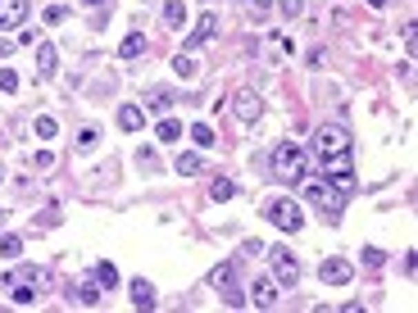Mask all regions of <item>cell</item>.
<instances>
[{"label": "cell", "mask_w": 418, "mask_h": 313, "mask_svg": "<svg viewBox=\"0 0 418 313\" xmlns=\"http://www.w3.org/2000/svg\"><path fill=\"white\" fill-rule=\"evenodd\" d=\"M0 91H19V73H10V68H0Z\"/></svg>", "instance_id": "obj_32"}, {"label": "cell", "mask_w": 418, "mask_h": 313, "mask_svg": "<svg viewBox=\"0 0 418 313\" xmlns=\"http://www.w3.org/2000/svg\"><path fill=\"white\" fill-rule=\"evenodd\" d=\"M277 5H282L286 19H300V14H305V0H277Z\"/></svg>", "instance_id": "obj_31"}, {"label": "cell", "mask_w": 418, "mask_h": 313, "mask_svg": "<svg viewBox=\"0 0 418 313\" xmlns=\"http://www.w3.org/2000/svg\"><path fill=\"white\" fill-rule=\"evenodd\" d=\"M268 218H273V227H282V232H300V227H305V209H300L291 195L273 200V205H268Z\"/></svg>", "instance_id": "obj_5"}, {"label": "cell", "mask_w": 418, "mask_h": 313, "mask_svg": "<svg viewBox=\"0 0 418 313\" xmlns=\"http://www.w3.org/2000/svg\"><path fill=\"white\" fill-rule=\"evenodd\" d=\"M319 281L323 286H350L355 281V268L346 259H323L319 263Z\"/></svg>", "instance_id": "obj_9"}, {"label": "cell", "mask_w": 418, "mask_h": 313, "mask_svg": "<svg viewBox=\"0 0 418 313\" xmlns=\"http://www.w3.org/2000/svg\"><path fill=\"white\" fill-rule=\"evenodd\" d=\"M141 50H146V37H141V32H128V37L119 41V59H137Z\"/></svg>", "instance_id": "obj_19"}, {"label": "cell", "mask_w": 418, "mask_h": 313, "mask_svg": "<svg viewBox=\"0 0 418 313\" xmlns=\"http://www.w3.org/2000/svg\"><path fill=\"white\" fill-rule=\"evenodd\" d=\"M23 19H28V0H0V32L19 28Z\"/></svg>", "instance_id": "obj_12"}, {"label": "cell", "mask_w": 418, "mask_h": 313, "mask_svg": "<svg viewBox=\"0 0 418 313\" xmlns=\"http://www.w3.org/2000/svg\"><path fill=\"white\" fill-rule=\"evenodd\" d=\"M155 137H159V141H177V137H182V123H177V119H159Z\"/></svg>", "instance_id": "obj_26"}, {"label": "cell", "mask_w": 418, "mask_h": 313, "mask_svg": "<svg viewBox=\"0 0 418 313\" xmlns=\"http://www.w3.org/2000/svg\"><path fill=\"white\" fill-rule=\"evenodd\" d=\"M237 195V182H228V177H214L209 182V200H232Z\"/></svg>", "instance_id": "obj_23"}, {"label": "cell", "mask_w": 418, "mask_h": 313, "mask_svg": "<svg viewBox=\"0 0 418 313\" xmlns=\"http://www.w3.org/2000/svg\"><path fill=\"white\" fill-rule=\"evenodd\" d=\"M96 141H100L96 128H82V132H77V150H96Z\"/></svg>", "instance_id": "obj_28"}, {"label": "cell", "mask_w": 418, "mask_h": 313, "mask_svg": "<svg viewBox=\"0 0 418 313\" xmlns=\"http://www.w3.org/2000/svg\"><path fill=\"white\" fill-rule=\"evenodd\" d=\"M341 150H350V128L346 123H323L314 132V154L328 159V154H341Z\"/></svg>", "instance_id": "obj_4"}, {"label": "cell", "mask_w": 418, "mask_h": 313, "mask_svg": "<svg viewBox=\"0 0 418 313\" xmlns=\"http://www.w3.org/2000/svg\"><path fill=\"white\" fill-rule=\"evenodd\" d=\"M14 46H19V41H14V37H0V59H5V54H10Z\"/></svg>", "instance_id": "obj_34"}, {"label": "cell", "mask_w": 418, "mask_h": 313, "mask_svg": "<svg viewBox=\"0 0 418 313\" xmlns=\"http://www.w3.org/2000/svg\"><path fill=\"white\" fill-rule=\"evenodd\" d=\"M246 291H250V295H246V304H255V309H273L277 295H282V291H277V277H255Z\"/></svg>", "instance_id": "obj_7"}, {"label": "cell", "mask_w": 418, "mask_h": 313, "mask_svg": "<svg viewBox=\"0 0 418 313\" xmlns=\"http://www.w3.org/2000/svg\"><path fill=\"white\" fill-rule=\"evenodd\" d=\"M382 259H386V254L377 245H364V268H382Z\"/></svg>", "instance_id": "obj_30"}, {"label": "cell", "mask_w": 418, "mask_h": 313, "mask_svg": "<svg viewBox=\"0 0 418 313\" xmlns=\"http://www.w3.org/2000/svg\"><path fill=\"white\" fill-rule=\"evenodd\" d=\"M368 10H386V0H368Z\"/></svg>", "instance_id": "obj_36"}, {"label": "cell", "mask_w": 418, "mask_h": 313, "mask_svg": "<svg viewBox=\"0 0 418 313\" xmlns=\"http://www.w3.org/2000/svg\"><path fill=\"white\" fill-rule=\"evenodd\" d=\"M32 132H37V137H41V141H55V132H59V123H55V119H50V114H37V123H32Z\"/></svg>", "instance_id": "obj_24"}, {"label": "cell", "mask_w": 418, "mask_h": 313, "mask_svg": "<svg viewBox=\"0 0 418 313\" xmlns=\"http://www.w3.org/2000/svg\"><path fill=\"white\" fill-rule=\"evenodd\" d=\"M132 304H137V309H155V286L146 277L132 281Z\"/></svg>", "instance_id": "obj_18"}, {"label": "cell", "mask_w": 418, "mask_h": 313, "mask_svg": "<svg viewBox=\"0 0 418 313\" xmlns=\"http://www.w3.org/2000/svg\"><path fill=\"white\" fill-rule=\"evenodd\" d=\"M119 128L123 132H141L146 128V109L141 105H119Z\"/></svg>", "instance_id": "obj_15"}, {"label": "cell", "mask_w": 418, "mask_h": 313, "mask_svg": "<svg viewBox=\"0 0 418 313\" xmlns=\"http://www.w3.org/2000/svg\"><path fill=\"white\" fill-rule=\"evenodd\" d=\"M68 300H77V304H87V309H91V304H100V281H96V277H87V281H77V295L68 291Z\"/></svg>", "instance_id": "obj_17"}, {"label": "cell", "mask_w": 418, "mask_h": 313, "mask_svg": "<svg viewBox=\"0 0 418 313\" xmlns=\"http://www.w3.org/2000/svg\"><path fill=\"white\" fill-rule=\"evenodd\" d=\"M305 168H309V159H305L300 145H291V141L273 145V177H277V182H286V186L305 182Z\"/></svg>", "instance_id": "obj_2"}, {"label": "cell", "mask_w": 418, "mask_h": 313, "mask_svg": "<svg viewBox=\"0 0 418 313\" xmlns=\"http://www.w3.org/2000/svg\"><path fill=\"white\" fill-rule=\"evenodd\" d=\"M164 23L168 28H182V23H187V0H168L164 5Z\"/></svg>", "instance_id": "obj_21"}, {"label": "cell", "mask_w": 418, "mask_h": 313, "mask_svg": "<svg viewBox=\"0 0 418 313\" xmlns=\"http://www.w3.org/2000/svg\"><path fill=\"white\" fill-rule=\"evenodd\" d=\"M55 68H59V50H55V41H41V46H37V73L50 77Z\"/></svg>", "instance_id": "obj_13"}, {"label": "cell", "mask_w": 418, "mask_h": 313, "mask_svg": "<svg viewBox=\"0 0 418 313\" xmlns=\"http://www.w3.org/2000/svg\"><path fill=\"white\" fill-rule=\"evenodd\" d=\"M10 291H14V304H23V309H28V304L37 300V291H32V281H10Z\"/></svg>", "instance_id": "obj_25"}, {"label": "cell", "mask_w": 418, "mask_h": 313, "mask_svg": "<svg viewBox=\"0 0 418 313\" xmlns=\"http://www.w3.org/2000/svg\"><path fill=\"white\" fill-rule=\"evenodd\" d=\"M246 5H250V10H255V14H264V10H268V5H273V0H246Z\"/></svg>", "instance_id": "obj_35"}, {"label": "cell", "mask_w": 418, "mask_h": 313, "mask_svg": "<svg viewBox=\"0 0 418 313\" xmlns=\"http://www.w3.org/2000/svg\"><path fill=\"white\" fill-rule=\"evenodd\" d=\"M305 195L314 200V205L328 214V223H341V209H346V195H350V186H341V182H305Z\"/></svg>", "instance_id": "obj_1"}, {"label": "cell", "mask_w": 418, "mask_h": 313, "mask_svg": "<svg viewBox=\"0 0 418 313\" xmlns=\"http://www.w3.org/2000/svg\"><path fill=\"white\" fill-rule=\"evenodd\" d=\"M68 19V5H50V10H46V23H64Z\"/></svg>", "instance_id": "obj_33"}, {"label": "cell", "mask_w": 418, "mask_h": 313, "mask_svg": "<svg viewBox=\"0 0 418 313\" xmlns=\"http://www.w3.org/2000/svg\"><path fill=\"white\" fill-rule=\"evenodd\" d=\"M91 277L100 281V291H114V286H119V268H114V263H96Z\"/></svg>", "instance_id": "obj_20"}, {"label": "cell", "mask_w": 418, "mask_h": 313, "mask_svg": "<svg viewBox=\"0 0 418 313\" xmlns=\"http://www.w3.org/2000/svg\"><path fill=\"white\" fill-rule=\"evenodd\" d=\"M323 163V177L328 182H341V186H350V173H355V159H350V150H341V154H328V159H319Z\"/></svg>", "instance_id": "obj_8"}, {"label": "cell", "mask_w": 418, "mask_h": 313, "mask_svg": "<svg viewBox=\"0 0 418 313\" xmlns=\"http://www.w3.org/2000/svg\"><path fill=\"white\" fill-rule=\"evenodd\" d=\"M232 109H237V119H241V123H255L259 114H264V100L255 96L250 87H241L237 96H232Z\"/></svg>", "instance_id": "obj_10"}, {"label": "cell", "mask_w": 418, "mask_h": 313, "mask_svg": "<svg viewBox=\"0 0 418 313\" xmlns=\"http://www.w3.org/2000/svg\"><path fill=\"white\" fill-rule=\"evenodd\" d=\"M173 73H182V77H196V59H191V54H177V59H173Z\"/></svg>", "instance_id": "obj_29"}, {"label": "cell", "mask_w": 418, "mask_h": 313, "mask_svg": "<svg viewBox=\"0 0 418 313\" xmlns=\"http://www.w3.org/2000/svg\"><path fill=\"white\" fill-rule=\"evenodd\" d=\"M209 286H214L232 309H241V304H246V286L237 281V263H219V268L209 272Z\"/></svg>", "instance_id": "obj_3"}, {"label": "cell", "mask_w": 418, "mask_h": 313, "mask_svg": "<svg viewBox=\"0 0 418 313\" xmlns=\"http://www.w3.org/2000/svg\"><path fill=\"white\" fill-rule=\"evenodd\" d=\"M268 259H273V277H277V286H296L300 281V263L291 259V250H264Z\"/></svg>", "instance_id": "obj_6"}, {"label": "cell", "mask_w": 418, "mask_h": 313, "mask_svg": "<svg viewBox=\"0 0 418 313\" xmlns=\"http://www.w3.org/2000/svg\"><path fill=\"white\" fill-rule=\"evenodd\" d=\"M214 32H219V14L209 10V14H200V23H196V28H191V37H187V50H196V46H205V41H209V37H214Z\"/></svg>", "instance_id": "obj_11"}, {"label": "cell", "mask_w": 418, "mask_h": 313, "mask_svg": "<svg viewBox=\"0 0 418 313\" xmlns=\"http://www.w3.org/2000/svg\"><path fill=\"white\" fill-rule=\"evenodd\" d=\"M0 177H5V173H0Z\"/></svg>", "instance_id": "obj_39"}, {"label": "cell", "mask_w": 418, "mask_h": 313, "mask_svg": "<svg viewBox=\"0 0 418 313\" xmlns=\"http://www.w3.org/2000/svg\"><path fill=\"white\" fill-rule=\"evenodd\" d=\"M0 223H5V209H0Z\"/></svg>", "instance_id": "obj_38"}, {"label": "cell", "mask_w": 418, "mask_h": 313, "mask_svg": "<svg viewBox=\"0 0 418 313\" xmlns=\"http://www.w3.org/2000/svg\"><path fill=\"white\" fill-rule=\"evenodd\" d=\"M173 168H177L182 177H196V173H205V154H200V150L177 154V159H173Z\"/></svg>", "instance_id": "obj_16"}, {"label": "cell", "mask_w": 418, "mask_h": 313, "mask_svg": "<svg viewBox=\"0 0 418 313\" xmlns=\"http://www.w3.org/2000/svg\"><path fill=\"white\" fill-rule=\"evenodd\" d=\"M23 254V236H14V232H0V259H19Z\"/></svg>", "instance_id": "obj_22"}, {"label": "cell", "mask_w": 418, "mask_h": 313, "mask_svg": "<svg viewBox=\"0 0 418 313\" xmlns=\"http://www.w3.org/2000/svg\"><path fill=\"white\" fill-rule=\"evenodd\" d=\"M191 141H196V145H214V128H209V123H196V128H191Z\"/></svg>", "instance_id": "obj_27"}, {"label": "cell", "mask_w": 418, "mask_h": 313, "mask_svg": "<svg viewBox=\"0 0 418 313\" xmlns=\"http://www.w3.org/2000/svg\"><path fill=\"white\" fill-rule=\"evenodd\" d=\"M87 5H91V10H100V5H110V0H87Z\"/></svg>", "instance_id": "obj_37"}, {"label": "cell", "mask_w": 418, "mask_h": 313, "mask_svg": "<svg viewBox=\"0 0 418 313\" xmlns=\"http://www.w3.org/2000/svg\"><path fill=\"white\" fill-rule=\"evenodd\" d=\"M141 109H146V114H164V109H173V91H168V87H150Z\"/></svg>", "instance_id": "obj_14"}]
</instances>
